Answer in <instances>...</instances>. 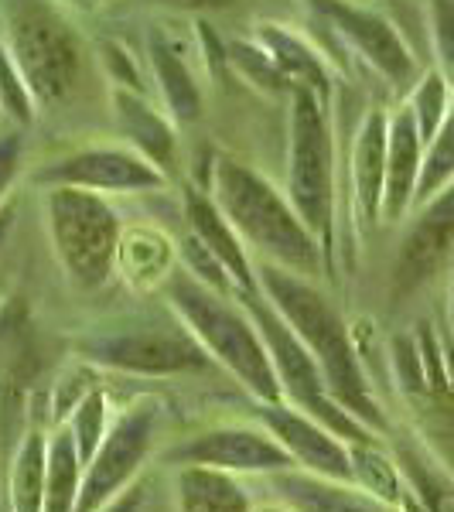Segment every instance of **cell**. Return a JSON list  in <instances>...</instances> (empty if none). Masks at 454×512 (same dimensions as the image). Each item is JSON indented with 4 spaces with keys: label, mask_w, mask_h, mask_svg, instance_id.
Returning a JSON list of instances; mask_svg holds the SVG:
<instances>
[{
    "label": "cell",
    "mask_w": 454,
    "mask_h": 512,
    "mask_svg": "<svg viewBox=\"0 0 454 512\" xmlns=\"http://www.w3.org/2000/svg\"><path fill=\"white\" fill-rule=\"evenodd\" d=\"M454 250V181L424 202L393 263V301H407L441 274Z\"/></svg>",
    "instance_id": "7c38bea8"
},
{
    "label": "cell",
    "mask_w": 454,
    "mask_h": 512,
    "mask_svg": "<svg viewBox=\"0 0 454 512\" xmlns=\"http://www.w3.org/2000/svg\"><path fill=\"white\" fill-rule=\"evenodd\" d=\"M454 181V106L444 113L441 127L431 137V151H427L424 164H420V181H417V195L414 202H427L441 192L444 185Z\"/></svg>",
    "instance_id": "4316f807"
},
{
    "label": "cell",
    "mask_w": 454,
    "mask_h": 512,
    "mask_svg": "<svg viewBox=\"0 0 454 512\" xmlns=\"http://www.w3.org/2000/svg\"><path fill=\"white\" fill-rule=\"evenodd\" d=\"M390 451L410 492L427 512H454V475L437 461V454L414 434H390Z\"/></svg>",
    "instance_id": "d6986e66"
},
{
    "label": "cell",
    "mask_w": 454,
    "mask_h": 512,
    "mask_svg": "<svg viewBox=\"0 0 454 512\" xmlns=\"http://www.w3.org/2000/svg\"><path fill=\"white\" fill-rule=\"evenodd\" d=\"M45 472H48V431L31 424L4 472L7 506H11V512H41V506H45Z\"/></svg>",
    "instance_id": "44dd1931"
},
{
    "label": "cell",
    "mask_w": 454,
    "mask_h": 512,
    "mask_svg": "<svg viewBox=\"0 0 454 512\" xmlns=\"http://www.w3.org/2000/svg\"><path fill=\"white\" fill-rule=\"evenodd\" d=\"M72 349L82 362H93L99 369L147 379L202 373L212 366V355L202 349V342L188 332V325L178 315L171 321L137 318L99 325L93 332L79 335Z\"/></svg>",
    "instance_id": "5b68a950"
},
{
    "label": "cell",
    "mask_w": 454,
    "mask_h": 512,
    "mask_svg": "<svg viewBox=\"0 0 454 512\" xmlns=\"http://www.w3.org/2000/svg\"><path fill=\"white\" fill-rule=\"evenodd\" d=\"M185 216H188V229H192V236L202 239V243L216 253V260L226 267V274L233 277L236 301L246 294H260L257 267H253L250 256H246L239 233L229 226V219L222 216L216 198L198 192V188H188L185 192Z\"/></svg>",
    "instance_id": "9a60e30c"
},
{
    "label": "cell",
    "mask_w": 454,
    "mask_h": 512,
    "mask_svg": "<svg viewBox=\"0 0 454 512\" xmlns=\"http://www.w3.org/2000/svg\"><path fill=\"white\" fill-rule=\"evenodd\" d=\"M144 502H147V492H144V482H134L127 492L117 495L106 509L99 512H144Z\"/></svg>",
    "instance_id": "836d02e7"
},
{
    "label": "cell",
    "mask_w": 454,
    "mask_h": 512,
    "mask_svg": "<svg viewBox=\"0 0 454 512\" xmlns=\"http://www.w3.org/2000/svg\"><path fill=\"white\" fill-rule=\"evenodd\" d=\"M52 250L76 291H99L117 274L120 216L103 195L72 185H52L45 195Z\"/></svg>",
    "instance_id": "8992f818"
},
{
    "label": "cell",
    "mask_w": 454,
    "mask_h": 512,
    "mask_svg": "<svg viewBox=\"0 0 454 512\" xmlns=\"http://www.w3.org/2000/svg\"><path fill=\"white\" fill-rule=\"evenodd\" d=\"M420 137L414 110H400L390 120V140H386V188H383V216L396 222L410 209L420 181Z\"/></svg>",
    "instance_id": "e0dca14e"
},
{
    "label": "cell",
    "mask_w": 454,
    "mask_h": 512,
    "mask_svg": "<svg viewBox=\"0 0 454 512\" xmlns=\"http://www.w3.org/2000/svg\"><path fill=\"white\" fill-rule=\"evenodd\" d=\"M82 472L86 461L76 448V437L69 427L48 431V472H45V506L41 512H76L82 492Z\"/></svg>",
    "instance_id": "603a6c76"
},
{
    "label": "cell",
    "mask_w": 454,
    "mask_h": 512,
    "mask_svg": "<svg viewBox=\"0 0 454 512\" xmlns=\"http://www.w3.org/2000/svg\"><path fill=\"white\" fill-rule=\"evenodd\" d=\"M164 297L188 325V332L202 342V349L212 355V362H219L253 400H284L257 321L233 294L212 291L188 270H171V277L164 280Z\"/></svg>",
    "instance_id": "3957f363"
},
{
    "label": "cell",
    "mask_w": 454,
    "mask_h": 512,
    "mask_svg": "<svg viewBox=\"0 0 454 512\" xmlns=\"http://www.w3.org/2000/svg\"><path fill=\"white\" fill-rule=\"evenodd\" d=\"M11 226H14V205L7 202V205H0V250H4L7 233H11Z\"/></svg>",
    "instance_id": "d590c367"
},
{
    "label": "cell",
    "mask_w": 454,
    "mask_h": 512,
    "mask_svg": "<svg viewBox=\"0 0 454 512\" xmlns=\"http://www.w3.org/2000/svg\"><path fill=\"white\" fill-rule=\"evenodd\" d=\"M65 4H79V7H86V4H93V0H65Z\"/></svg>",
    "instance_id": "ab89813d"
},
{
    "label": "cell",
    "mask_w": 454,
    "mask_h": 512,
    "mask_svg": "<svg viewBox=\"0 0 454 512\" xmlns=\"http://www.w3.org/2000/svg\"><path fill=\"white\" fill-rule=\"evenodd\" d=\"M444 106H448L444 79L437 76V72H431V76L417 86L414 103H410V110H414V117H417V130L424 140H431L437 134V127H441V120H444Z\"/></svg>",
    "instance_id": "f546056e"
},
{
    "label": "cell",
    "mask_w": 454,
    "mask_h": 512,
    "mask_svg": "<svg viewBox=\"0 0 454 512\" xmlns=\"http://www.w3.org/2000/svg\"><path fill=\"white\" fill-rule=\"evenodd\" d=\"M161 403L158 400H134L113 417L110 431L82 472V492L76 512H99L123 495L144 472L147 458L158 448L161 434Z\"/></svg>",
    "instance_id": "ba28073f"
},
{
    "label": "cell",
    "mask_w": 454,
    "mask_h": 512,
    "mask_svg": "<svg viewBox=\"0 0 454 512\" xmlns=\"http://www.w3.org/2000/svg\"><path fill=\"white\" fill-rule=\"evenodd\" d=\"M0 113H4V110H0Z\"/></svg>",
    "instance_id": "60d3db41"
},
{
    "label": "cell",
    "mask_w": 454,
    "mask_h": 512,
    "mask_svg": "<svg viewBox=\"0 0 454 512\" xmlns=\"http://www.w3.org/2000/svg\"><path fill=\"white\" fill-rule=\"evenodd\" d=\"M267 478L277 499L294 512H400L396 502L379 499L356 482L311 475L304 468H287V472H274Z\"/></svg>",
    "instance_id": "5bb4252c"
},
{
    "label": "cell",
    "mask_w": 454,
    "mask_h": 512,
    "mask_svg": "<svg viewBox=\"0 0 454 512\" xmlns=\"http://www.w3.org/2000/svg\"><path fill=\"white\" fill-rule=\"evenodd\" d=\"M287 198L304 226L318 236L332 263L335 212V147L328 99L311 89L291 93V154H287Z\"/></svg>",
    "instance_id": "52a82bcc"
},
{
    "label": "cell",
    "mask_w": 454,
    "mask_h": 512,
    "mask_svg": "<svg viewBox=\"0 0 454 512\" xmlns=\"http://www.w3.org/2000/svg\"><path fill=\"white\" fill-rule=\"evenodd\" d=\"M400 512H427V509H424V502H420L417 495L410 492V485H407V492L400 495Z\"/></svg>",
    "instance_id": "8d00e7d4"
},
{
    "label": "cell",
    "mask_w": 454,
    "mask_h": 512,
    "mask_svg": "<svg viewBox=\"0 0 454 512\" xmlns=\"http://www.w3.org/2000/svg\"><path fill=\"white\" fill-rule=\"evenodd\" d=\"M0 110H4V117H11L14 127H28L35 120V96L7 52L4 38H0Z\"/></svg>",
    "instance_id": "83f0119b"
},
{
    "label": "cell",
    "mask_w": 454,
    "mask_h": 512,
    "mask_svg": "<svg viewBox=\"0 0 454 512\" xmlns=\"http://www.w3.org/2000/svg\"><path fill=\"white\" fill-rule=\"evenodd\" d=\"M349 448H352V468H356V485L400 506V495L407 492V482H403V472L396 465L393 451L383 448V441L349 444Z\"/></svg>",
    "instance_id": "d4e9b609"
},
{
    "label": "cell",
    "mask_w": 454,
    "mask_h": 512,
    "mask_svg": "<svg viewBox=\"0 0 454 512\" xmlns=\"http://www.w3.org/2000/svg\"><path fill=\"white\" fill-rule=\"evenodd\" d=\"M229 65H236V69L246 76V82H253L257 89H263V93H274V96L294 93V86L284 79V72L277 69L274 59L263 52V45H243V41L229 45Z\"/></svg>",
    "instance_id": "f1b7e54d"
},
{
    "label": "cell",
    "mask_w": 454,
    "mask_h": 512,
    "mask_svg": "<svg viewBox=\"0 0 454 512\" xmlns=\"http://www.w3.org/2000/svg\"><path fill=\"white\" fill-rule=\"evenodd\" d=\"M151 65H154V79L161 86V99L171 110V117L178 123H195L202 117V89H198L195 76L188 72V65L178 59V52L161 41L158 35H151Z\"/></svg>",
    "instance_id": "cb8c5ba5"
},
{
    "label": "cell",
    "mask_w": 454,
    "mask_h": 512,
    "mask_svg": "<svg viewBox=\"0 0 454 512\" xmlns=\"http://www.w3.org/2000/svg\"><path fill=\"white\" fill-rule=\"evenodd\" d=\"M21 151H24V140L18 130H0V202H4L7 188H11L14 175L21 168Z\"/></svg>",
    "instance_id": "1f68e13d"
},
{
    "label": "cell",
    "mask_w": 454,
    "mask_h": 512,
    "mask_svg": "<svg viewBox=\"0 0 454 512\" xmlns=\"http://www.w3.org/2000/svg\"><path fill=\"white\" fill-rule=\"evenodd\" d=\"M263 52L274 59V65L284 72V79L294 89H311L321 99H328V72L325 62L315 55V48H308L301 38H294L291 31H284L280 24H260L257 31Z\"/></svg>",
    "instance_id": "7402d4cb"
},
{
    "label": "cell",
    "mask_w": 454,
    "mask_h": 512,
    "mask_svg": "<svg viewBox=\"0 0 454 512\" xmlns=\"http://www.w3.org/2000/svg\"><path fill=\"white\" fill-rule=\"evenodd\" d=\"M212 192L229 226L236 229L250 250L263 253V260L287 267L301 277H318L328 270L325 250L294 212L291 198H284L267 178L257 175L250 164L216 154L212 158Z\"/></svg>",
    "instance_id": "7a4b0ae2"
},
{
    "label": "cell",
    "mask_w": 454,
    "mask_h": 512,
    "mask_svg": "<svg viewBox=\"0 0 454 512\" xmlns=\"http://www.w3.org/2000/svg\"><path fill=\"white\" fill-rule=\"evenodd\" d=\"M431 21H434L437 52H441L444 65H448V72L454 76V0H434Z\"/></svg>",
    "instance_id": "4dcf8cb0"
},
{
    "label": "cell",
    "mask_w": 454,
    "mask_h": 512,
    "mask_svg": "<svg viewBox=\"0 0 454 512\" xmlns=\"http://www.w3.org/2000/svg\"><path fill=\"white\" fill-rule=\"evenodd\" d=\"M257 403L253 417L260 427L274 434V441L291 454L294 468H304L311 475L338 478V482H356V468H352V448L335 431H328L321 420H315L291 403Z\"/></svg>",
    "instance_id": "8fae6325"
},
{
    "label": "cell",
    "mask_w": 454,
    "mask_h": 512,
    "mask_svg": "<svg viewBox=\"0 0 454 512\" xmlns=\"http://www.w3.org/2000/svg\"><path fill=\"white\" fill-rule=\"evenodd\" d=\"M103 62L110 65V72H113V79L120 82V89H134V93H140L134 59H130V55L123 52L120 45H106V48H103Z\"/></svg>",
    "instance_id": "d6a6232c"
},
{
    "label": "cell",
    "mask_w": 454,
    "mask_h": 512,
    "mask_svg": "<svg viewBox=\"0 0 454 512\" xmlns=\"http://www.w3.org/2000/svg\"><path fill=\"white\" fill-rule=\"evenodd\" d=\"M147 4L175 7V11H229L239 0H147Z\"/></svg>",
    "instance_id": "e575fe53"
},
{
    "label": "cell",
    "mask_w": 454,
    "mask_h": 512,
    "mask_svg": "<svg viewBox=\"0 0 454 512\" xmlns=\"http://www.w3.org/2000/svg\"><path fill=\"white\" fill-rule=\"evenodd\" d=\"M4 45L38 106H59L76 93L79 38L52 0H4Z\"/></svg>",
    "instance_id": "277c9868"
},
{
    "label": "cell",
    "mask_w": 454,
    "mask_h": 512,
    "mask_svg": "<svg viewBox=\"0 0 454 512\" xmlns=\"http://www.w3.org/2000/svg\"><path fill=\"white\" fill-rule=\"evenodd\" d=\"M257 512H294L291 506H284V502L277 499V506H263V509H257Z\"/></svg>",
    "instance_id": "74e56055"
},
{
    "label": "cell",
    "mask_w": 454,
    "mask_h": 512,
    "mask_svg": "<svg viewBox=\"0 0 454 512\" xmlns=\"http://www.w3.org/2000/svg\"><path fill=\"white\" fill-rule=\"evenodd\" d=\"M257 284L260 294L274 304L277 315L294 328L297 338L315 355L328 393L373 434L390 437V417L383 414L373 386H369L366 373H362L349 325L335 311V304L311 284V277H301L270 260H263L257 267Z\"/></svg>",
    "instance_id": "6da1fadb"
},
{
    "label": "cell",
    "mask_w": 454,
    "mask_h": 512,
    "mask_svg": "<svg viewBox=\"0 0 454 512\" xmlns=\"http://www.w3.org/2000/svg\"><path fill=\"white\" fill-rule=\"evenodd\" d=\"M35 185H72L86 192H154L164 188V175L134 147H86L65 154L35 171Z\"/></svg>",
    "instance_id": "30bf717a"
},
{
    "label": "cell",
    "mask_w": 454,
    "mask_h": 512,
    "mask_svg": "<svg viewBox=\"0 0 454 512\" xmlns=\"http://www.w3.org/2000/svg\"><path fill=\"white\" fill-rule=\"evenodd\" d=\"M386 140L390 127L379 110L369 113L359 127L356 151H352V188H356V205L366 226L383 216V188H386Z\"/></svg>",
    "instance_id": "ac0fdd59"
},
{
    "label": "cell",
    "mask_w": 454,
    "mask_h": 512,
    "mask_svg": "<svg viewBox=\"0 0 454 512\" xmlns=\"http://www.w3.org/2000/svg\"><path fill=\"white\" fill-rule=\"evenodd\" d=\"M113 106H117L120 134L134 144L137 154H144L164 178L178 171V140L171 123L147 103L134 89H113Z\"/></svg>",
    "instance_id": "2e32d148"
},
{
    "label": "cell",
    "mask_w": 454,
    "mask_h": 512,
    "mask_svg": "<svg viewBox=\"0 0 454 512\" xmlns=\"http://www.w3.org/2000/svg\"><path fill=\"white\" fill-rule=\"evenodd\" d=\"M113 424V410H110V393L103 386H93L82 400L76 403V410L65 420L69 434L76 437V448L82 454V461H89L96 454V448L103 444L106 431Z\"/></svg>",
    "instance_id": "484cf974"
},
{
    "label": "cell",
    "mask_w": 454,
    "mask_h": 512,
    "mask_svg": "<svg viewBox=\"0 0 454 512\" xmlns=\"http://www.w3.org/2000/svg\"><path fill=\"white\" fill-rule=\"evenodd\" d=\"M161 465L168 468H216L229 475H274L294 468L291 454L274 441V434L260 424H216L178 437L161 451Z\"/></svg>",
    "instance_id": "9c48e42d"
},
{
    "label": "cell",
    "mask_w": 454,
    "mask_h": 512,
    "mask_svg": "<svg viewBox=\"0 0 454 512\" xmlns=\"http://www.w3.org/2000/svg\"><path fill=\"white\" fill-rule=\"evenodd\" d=\"M448 318H451V338H454V284H451V297H448Z\"/></svg>",
    "instance_id": "f35d334b"
},
{
    "label": "cell",
    "mask_w": 454,
    "mask_h": 512,
    "mask_svg": "<svg viewBox=\"0 0 454 512\" xmlns=\"http://www.w3.org/2000/svg\"><path fill=\"white\" fill-rule=\"evenodd\" d=\"M175 506L178 512H253L239 475L198 465L175 468Z\"/></svg>",
    "instance_id": "ffe728a7"
},
{
    "label": "cell",
    "mask_w": 454,
    "mask_h": 512,
    "mask_svg": "<svg viewBox=\"0 0 454 512\" xmlns=\"http://www.w3.org/2000/svg\"><path fill=\"white\" fill-rule=\"evenodd\" d=\"M311 4H315V11L321 18L332 24L349 45H356V52L362 59L373 62L393 86H410V79H414V59H410L400 35L390 28V21H383L373 11L352 7L349 0H311Z\"/></svg>",
    "instance_id": "4fadbf2b"
}]
</instances>
